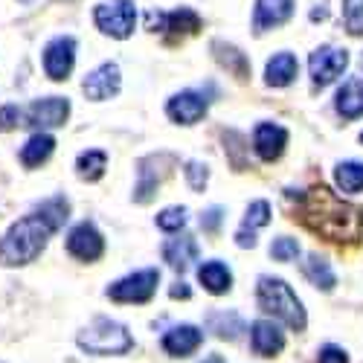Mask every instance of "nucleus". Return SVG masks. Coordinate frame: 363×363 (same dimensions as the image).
I'll return each mask as SVG.
<instances>
[{
    "label": "nucleus",
    "mask_w": 363,
    "mask_h": 363,
    "mask_svg": "<svg viewBox=\"0 0 363 363\" xmlns=\"http://www.w3.org/2000/svg\"><path fill=\"white\" fill-rule=\"evenodd\" d=\"M299 201V221L317 235L328 241H340V245H352L360 238V209L337 198L328 186H314L308 192L296 195Z\"/></svg>",
    "instance_id": "f257e3e1"
},
{
    "label": "nucleus",
    "mask_w": 363,
    "mask_h": 363,
    "mask_svg": "<svg viewBox=\"0 0 363 363\" xmlns=\"http://www.w3.org/2000/svg\"><path fill=\"white\" fill-rule=\"evenodd\" d=\"M50 235H52V230L44 218H38L35 213L23 216L0 238V262L6 267H23L29 262H35L44 253Z\"/></svg>",
    "instance_id": "f03ea898"
},
{
    "label": "nucleus",
    "mask_w": 363,
    "mask_h": 363,
    "mask_svg": "<svg viewBox=\"0 0 363 363\" xmlns=\"http://www.w3.org/2000/svg\"><path fill=\"white\" fill-rule=\"evenodd\" d=\"M256 296H259V306L262 311L274 314L277 320H282L285 325H291L294 331L306 328V308H302L299 296L291 291V285L285 279L277 277H262L256 285Z\"/></svg>",
    "instance_id": "7ed1b4c3"
},
{
    "label": "nucleus",
    "mask_w": 363,
    "mask_h": 363,
    "mask_svg": "<svg viewBox=\"0 0 363 363\" xmlns=\"http://www.w3.org/2000/svg\"><path fill=\"white\" fill-rule=\"evenodd\" d=\"M76 343L87 354H125V352L134 349L128 328L123 323H113V320H105V317H99L87 328H82Z\"/></svg>",
    "instance_id": "20e7f679"
},
{
    "label": "nucleus",
    "mask_w": 363,
    "mask_h": 363,
    "mask_svg": "<svg viewBox=\"0 0 363 363\" xmlns=\"http://www.w3.org/2000/svg\"><path fill=\"white\" fill-rule=\"evenodd\" d=\"M96 26L111 38H128L134 33L137 23V6L131 0H108V4H99L94 12Z\"/></svg>",
    "instance_id": "39448f33"
},
{
    "label": "nucleus",
    "mask_w": 363,
    "mask_h": 363,
    "mask_svg": "<svg viewBox=\"0 0 363 363\" xmlns=\"http://www.w3.org/2000/svg\"><path fill=\"white\" fill-rule=\"evenodd\" d=\"M157 282H160V274L155 267L148 270H137V274L119 279L108 288V296L113 302H148L157 291Z\"/></svg>",
    "instance_id": "423d86ee"
},
{
    "label": "nucleus",
    "mask_w": 363,
    "mask_h": 363,
    "mask_svg": "<svg viewBox=\"0 0 363 363\" xmlns=\"http://www.w3.org/2000/svg\"><path fill=\"white\" fill-rule=\"evenodd\" d=\"M346 65H349V52L337 50V47H320L308 58V70H311V79L317 87L337 82V76L346 70Z\"/></svg>",
    "instance_id": "0eeeda50"
},
{
    "label": "nucleus",
    "mask_w": 363,
    "mask_h": 363,
    "mask_svg": "<svg viewBox=\"0 0 363 363\" xmlns=\"http://www.w3.org/2000/svg\"><path fill=\"white\" fill-rule=\"evenodd\" d=\"M76 65V41L62 35V38H52L44 47V73L52 82H65L73 73Z\"/></svg>",
    "instance_id": "6e6552de"
},
{
    "label": "nucleus",
    "mask_w": 363,
    "mask_h": 363,
    "mask_svg": "<svg viewBox=\"0 0 363 363\" xmlns=\"http://www.w3.org/2000/svg\"><path fill=\"white\" fill-rule=\"evenodd\" d=\"M67 253L79 262H96L105 253V238L90 221H82L67 235Z\"/></svg>",
    "instance_id": "1a4fd4ad"
},
{
    "label": "nucleus",
    "mask_w": 363,
    "mask_h": 363,
    "mask_svg": "<svg viewBox=\"0 0 363 363\" xmlns=\"http://www.w3.org/2000/svg\"><path fill=\"white\" fill-rule=\"evenodd\" d=\"M70 116V102L65 96H47L35 99L26 111V123L23 125H35V128H58L65 125Z\"/></svg>",
    "instance_id": "9d476101"
},
{
    "label": "nucleus",
    "mask_w": 363,
    "mask_h": 363,
    "mask_svg": "<svg viewBox=\"0 0 363 363\" xmlns=\"http://www.w3.org/2000/svg\"><path fill=\"white\" fill-rule=\"evenodd\" d=\"M119 84H123V76H119V67L116 65H102L96 67L94 73H87L84 82H82V90L87 94V99H94V102H105L111 96L119 94Z\"/></svg>",
    "instance_id": "9b49d317"
},
{
    "label": "nucleus",
    "mask_w": 363,
    "mask_h": 363,
    "mask_svg": "<svg viewBox=\"0 0 363 363\" xmlns=\"http://www.w3.org/2000/svg\"><path fill=\"white\" fill-rule=\"evenodd\" d=\"M148 29H169V33H177V35H189V33H198L201 29V18L198 12H192L189 6H180L174 12H148Z\"/></svg>",
    "instance_id": "f8f14e48"
},
{
    "label": "nucleus",
    "mask_w": 363,
    "mask_h": 363,
    "mask_svg": "<svg viewBox=\"0 0 363 363\" xmlns=\"http://www.w3.org/2000/svg\"><path fill=\"white\" fill-rule=\"evenodd\" d=\"M166 113H169V119H174L177 125H195L198 119H203V113H206V99L201 94H195V90H184V94L169 99Z\"/></svg>",
    "instance_id": "ddd939ff"
},
{
    "label": "nucleus",
    "mask_w": 363,
    "mask_h": 363,
    "mask_svg": "<svg viewBox=\"0 0 363 363\" xmlns=\"http://www.w3.org/2000/svg\"><path fill=\"white\" fill-rule=\"evenodd\" d=\"M285 145H288V131H285L282 125H277V123H262V125H256V131H253V148H256V155H259L262 160L270 163V160L282 157Z\"/></svg>",
    "instance_id": "4468645a"
},
{
    "label": "nucleus",
    "mask_w": 363,
    "mask_h": 363,
    "mask_svg": "<svg viewBox=\"0 0 363 363\" xmlns=\"http://www.w3.org/2000/svg\"><path fill=\"white\" fill-rule=\"evenodd\" d=\"M250 343H253L256 354L274 357V354H279L285 349V335H282V328L274 320H256L250 325Z\"/></svg>",
    "instance_id": "2eb2a0df"
},
{
    "label": "nucleus",
    "mask_w": 363,
    "mask_h": 363,
    "mask_svg": "<svg viewBox=\"0 0 363 363\" xmlns=\"http://www.w3.org/2000/svg\"><path fill=\"white\" fill-rule=\"evenodd\" d=\"M291 15H294V0H256L253 29L256 33H267L274 26H282Z\"/></svg>",
    "instance_id": "dca6fc26"
},
{
    "label": "nucleus",
    "mask_w": 363,
    "mask_h": 363,
    "mask_svg": "<svg viewBox=\"0 0 363 363\" xmlns=\"http://www.w3.org/2000/svg\"><path fill=\"white\" fill-rule=\"evenodd\" d=\"M201 340H203L201 328H198V325L184 323V325L169 328L166 335H163V349H166L172 357H189V354L201 346Z\"/></svg>",
    "instance_id": "f3484780"
},
{
    "label": "nucleus",
    "mask_w": 363,
    "mask_h": 363,
    "mask_svg": "<svg viewBox=\"0 0 363 363\" xmlns=\"http://www.w3.org/2000/svg\"><path fill=\"white\" fill-rule=\"evenodd\" d=\"M163 259L169 262L172 270H184L198 259V245H195V238L192 235H180V238H169L166 245H163Z\"/></svg>",
    "instance_id": "a211bd4d"
},
{
    "label": "nucleus",
    "mask_w": 363,
    "mask_h": 363,
    "mask_svg": "<svg viewBox=\"0 0 363 363\" xmlns=\"http://www.w3.org/2000/svg\"><path fill=\"white\" fill-rule=\"evenodd\" d=\"M198 282H201L209 294L221 296V294L230 291V285H233V274H230V267H227L224 262L213 259V262H203V264L198 267Z\"/></svg>",
    "instance_id": "6ab92c4d"
},
{
    "label": "nucleus",
    "mask_w": 363,
    "mask_h": 363,
    "mask_svg": "<svg viewBox=\"0 0 363 363\" xmlns=\"http://www.w3.org/2000/svg\"><path fill=\"white\" fill-rule=\"evenodd\" d=\"M337 113L343 119L363 116V79H349L337 90Z\"/></svg>",
    "instance_id": "aec40b11"
},
{
    "label": "nucleus",
    "mask_w": 363,
    "mask_h": 363,
    "mask_svg": "<svg viewBox=\"0 0 363 363\" xmlns=\"http://www.w3.org/2000/svg\"><path fill=\"white\" fill-rule=\"evenodd\" d=\"M296 58L291 52H277L274 58L267 62V70H264V79L270 87H288L294 79H296Z\"/></svg>",
    "instance_id": "412c9836"
},
{
    "label": "nucleus",
    "mask_w": 363,
    "mask_h": 363,
    "mask_svg": "<svg viewBox=\"0 0 363 363\" xmlns=\"http://www.w3.org/2000/svg\"><path fill=\"white\" fill-rule=\"evenodd\" d=\"M52 151H55V140H52L50 134L38 131V134L29 137L26 145L21 148V163H23L26 169H35V166H41V163L50 160Z\"/></svg>",
    "instance_id": "4be33fe9"
},
{
    "label": "nucleus",
    "mask_w": 363,
    "mask_h": 363,
    "mask_svg": "<svg viewBox=\"0 0 363 363\" xmlns=\"http://www.w3.org/2000/svg\"><path fill=\"white\" fill-rule=\"evenodd\" d=\"M302 274L308 277V282H311V285H317V288H323V291H331V288L337 285L331 264H328L323 256H317V253H311L306 262H302Z\"/></svg>",
    "instance_id": "5701e85b"
},
{
    "label": "nucleus",
    "mask_w": 363,
    "mask_h": 363,
    "mask_svg": "<svg viewBox=\"0 0 363 363\" xmlns=\"http://www.w3.org/2000/svg\"><path fill=\"white\" fill-rule=\"evenodd\" d=\"M35 216L44 218V221L50 224V230L55 233V230H62V227L67 224V218H70V203H67L65 195H55V198L44 201V203L38 206V213H35Z\"/></svg>",
    "instance_id": "b1692460"
},
{
    "label": "nucleus",
    "mask_w": 363,
    "mask_h": 363,
    "mask_svg": "<svg viewBox=\"0 0 363 363\" xmlns=\"http://www.w3.org/2000/svg\"><path fill=\"white\" fill-rule=\"evenodd\" d=\"M108 169V155L99 148H90V151H82L79 160H76V172L82 180H99Z\"/></svg>",
    "instance_id": "393cba45"
},
{
    "label": "nucleus",
    "mask_w": 363,
    "mask_h": 363,
    "mask_svg": "<svg viewBox=\"0 0 363 363\" xmlns=\"http://www.w3.org/2000/svg\"><path fill=\"white\" fill-rule=\"evenodd\" d=\"M213 50H216V58H218V62H221L227 70H233L238 79H247V76H250V62L245 58V52H238L235 47L221 44V41H216Z\"/></svg>",
    "instance_id": "a878e982"
},
{
    "label": "nucleus",
    "mask_w": 363,
    "mask_h": 363,
    "mask_svg": "<svg viewBox=\"0 0 363 363\" xmlns=\"http://www.w3.org/2000/svg\"><path fill=\"white\" fill-rule=\"evenodd\" d=\"M335 177H337V186L343 192H349V195L363 192V163H354V160L340 163L337 172H335Z\"/></svg>",
    "instance_id": "bb28decb"
},
{
    "label": "nucleus",
    "mask_w": 363,
    "mask_h": 363,
    "mask_svg": "<svg viewBox=\"0 0 363 363\" xmlns=\"http://www.w3.org/2000/svg\"><path fill=\"white\" fill-rule=\"evenodd\" d=\"M267 221H270V203L267 201H253L247 206V216H245V224H241V233H253L256 235V230L264 227Z\"/></svg>",
    "instance_id": "cd10ccee"
},
{
    "label": "nucleus",
    "mask_w": 363,
    "mask_h": 363,
    "mask_svg": "<svg viewBox=\"0 0 363 363\" xmlns=\"http://www.w3.org/2000/svg\"><path fill=\"white\" fill-rule=\"evenodd\" d=\"M157 227L163 233H180L186 227V209L184 206H166L157 216Z\"/></svg>",
    "instance_id": "c85d7f7f"
},
{
    "label": "nucleus",
    "mask_w": 363,
    "mask_h": 363,
    "mask_svg": "<svg viewBox=\"0 0 363 363\" xmlns=\"http://www.w3.org/2000/svg\"><path fill=\"white\" fill-rule=\"evenodd\" d=\"M343 21L349 35H363V0H343Z\"/></svg>",
    "instance_id": "c756f323"
},
{
    "label": "nucleus",
    "mask_w": 363,
    "mask_h": 363,
    "mask_svg": "<svg viewBox=\"0 0 363 363\" xmlns=\"http://www.w3.org/2000/svg\"><path fill=\"white\" fill-rule=\"evenodd\" d=\"M209 328L216 331L218 337H238V331H241V320L235 314H213L209 317Z\"/></svg>",
    "instance_id": "7c9ffc66"
},
{
    "label": "nucleus",
    "mask_w": 363,
    "mask_h": 363,
    "mask_svg": "<svg viewBox=\"0 0 363 363\" xmlns=\"http://www.w3.org/2000/svg\"><path fill=\"white\" fill-rule=\"evenodd\" d=\"M270 256H274L277 262H294V259L299 256V245H296V238H288V235L277 238L274 245H270Z\"/></svg>",
    "instance_id": "2f4dec72"
},
{
    "label": "nucleus",
    "mask_w": 363,
    "mask_h": 363,
    "mask_svg": "<svg viewBox=\"0 0 363 363\" xmlns=\"http://www.w3.org/2000/svg\"><path fill=\"white\" fill-rule=\"evenodd\" d=\"M184 172H186V180H189V186H192L195 192H201V189L206 186V180H209V169H206L203 163H198V160H189Z\"/></svg>",
    "instance_id": "473e14b6"
},
{
    "label": "nucleus",
    "mask_w": 363,
    "mask_h": 363,
    "mask_svg": "<svg viewBox=\"0 0 363 363\" xmlns=\"http://www.w3.org/2000/svg\"><path fill=\"white\" fill-rule=\"evenodd\" d=\"M23 125V111L18 105H4L0 108V131H12Z\"/></svg>",
    "instance_id": "72a5a7b5"
},
{
    "label": "nucleus",
    "mask_w": 363,
    "mask_h": 363,
    "mask_svg": "<svg viewBox=\"0 0 363 363\" xmlns=\"http://www.w3.org/2000/svg\"><path fill=\"white\" fill-rule=\"evenodd\" d=\"M317 363H349V357H346V352L340 346H323Z\"/></svg>",
    "instance_id": "f704fd0d"
},
{
    "label": "nucleus",
    "mask_w": 363,
    "mask_h": 363,
    "mask_svg": "<svg viewBox=\"0 0 363 363\" xmlns=\"http://www.w3.org/2000/svg\"><path fill=\"white\" fill-rule=\"evenodd\" d=\"M218 224H221V206L206 209V213L201 216V227H203L206 233H216V230H218Z\"/></svg>",
    "instance_id": "c9c22d12"
},
{
    "label": "nucleus",
    "mask_w": 363,
    "mask_h": 363,
    "mask_svg": "<svg viewBox=\"0 0 363 363\" xmlns=\"http://www.w3.org/2000/svg\"><path fill=\"white\" fill-rule=\"evenodd\" d=\"M172 296H174V299H189V296H192V291H189V285H186V282H174Z\"/></svg>",
    "instance_id": "e433bc0d"
},
{
    "label": "nucleus",
    "mask_w": 363,
    "mask_h": 363,
    "mask_svg": "<svg viewBox=\"0 0 363 363\" xmlns=\"http://www.w3.org/2000/svg\"><path fill=\"white\" fill-rule=\"evenodd\" d=\"M325 15H328L325 9H314V12H311V21H320V18H325Z\"/></svg>",
    "instance_id": "4c0bfd02"
},
{
    "label": "nucleus",
    "mask_w": 363,
    "mask_h": 363,
    "mask_svg": "<svg viewBox=\"0 0 363 363\" xmlns=\"http://www.w3.org/2000/svg\"><path fill=\"white\" fill-rule=\"evenodd\" d=\"M203 363H224V360H221V357H218V354H213V357H206V360H203Z\"/></svg>",
    "instance_id": "58836bf2"
},
{
    "label": "nucleus",
    "mask_w": 363,
    "mask_h": 363,
    "mask_svg": "<svg viewBox=\"0 0 363 363\" xmlns=\"http://www.w3.org/2000/svg\"><path fill=\"white\" fill-rule=\"evenodd\" d=\"M360 67H363V55H360Z\"/></svg>",
    "instance_id": "ea45409f"
},
{
    "label": "nucleus",
    "mask_w": 363,
    "mask_h": 363,
    "mask_svg": "<svg viewBox=\"0 0 363 363\" xmlns=\"http://www.w3.org/2000/svg\"><path fill=\"white\" fill-rule=\"evenodd\" d=\"M360 140H363V134H360Z\"/></svg>",
    "instance_id": "a19ab883"
}]
</instances>
